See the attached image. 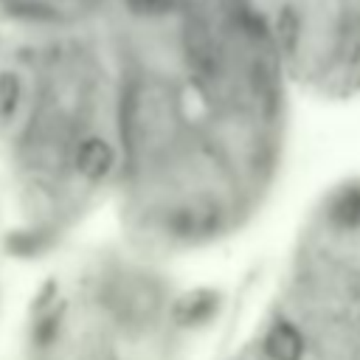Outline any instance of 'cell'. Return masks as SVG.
<instances>
[{"mask_svg": "<svg viewBox=\"0 0 360 360\" xmlns=\"http://www.w3.org/2000/svg\"><path fill=\"white\" fill-rule=\"evenodd\" d=\"M112 163H115V152H112V146H110L104 138H98V135H87V138L79 143V149H76V169H79L87 180H101V177H107L110 169H112Z\"/></svg>", "mask_w": 360, "mask_h": 360, "instance_id": "6da1fadb", "label": "cell"}, {"mask_svg": "<svg viewBox=\"0 0 360 360\" xmlns=\"http://www.w3.org/2000/svg\"><path fill=\"white\" fill-rule=\"evenodd\" d=\"M332 219L338 225H357L360 222V191H349L335 208H332Z\"/></svg>", "mask_w": 360, "mask_h": 360, "instance_id": "3957f363", "label": "cell"}, {"mask_svg": "<svg viewBox=\"0 0 360 360\" xmlns=\"http://www.w3.org/2000/svg\"><path fill=\"white\" fill-rule=\"evenodd\" d=\"M264 352L270 360H301L304 357V338L292 323L281 321L267 332Z\"/></svg>", "mask_w": 360, "mask_h": 360, "instance_id": "7a4b0ae2", "label": "cell"}, {"mask_svg": "<svg viewBox=\"0 0 360 360\" xmlns=\"http://www.w3.org/2000/svg\"><path fill=\"white\" fill-rule=\"evenodd\" d=\"M214 309V298L208 295V292H197L194 298H188L186 301V318H205L208 312Z\"/></svg>", "mask_w": 360, "mask_h": 360, "instance_id": "277c9868", "label": "cell"}]
</instances>
